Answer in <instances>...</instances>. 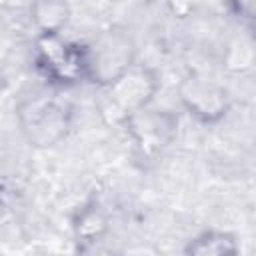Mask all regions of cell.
Instances as JSON below:
<instances>
[{
  "label": "cell",
  "mask_w": 256,
  "mask_h": 256,
  "mask_svg": "<svg viewBox=\"0 0 256 256\" xmlns=\"http://www.w3.org/2000/svg\"><path fill=\"white\" fill-rule=\"evenodd\" d=\"M240 252L238 238L224 230H204L184 246L188 256H234Z\"/></svg>",
  "instance_id": "9"
},
{
  "label": "cell",
  "mask_w": 256,
  "mask_h": 256,
  "mask_svg": "<svg viewBox=\"0 0 256 256\" xmlns=\"http://www.w3.org/2000/svg\"><path fill=\"white\" fill-rule=\"evenodd\" d=\"M120 128L128 134L136 152L142 158L160 156L178 136V116L152 104L134 112Z\"/></svg>",
  "instance_id": "5"
},
{
  "label": "cell",
  "mask_w": 256,
  "mask_h": 256,
  "mask_svg": "<svg viewBox=\"0 0 256 256\" xmlns=\"http://www.w3.org/2000/svg\"><path fill=\"white\" fill-rule=\"evenodd\" d=\"M16 118L22 136L34 148H52L60 144L74 120L72 106L54 94H32L26 96L18 108Z\"/></svg>",
  "instance_id": "2"
},
{
  "label": "cell",
  "mask_w": 256,
  "mask_h": 256,
  "mask_svg": "<svg viewBox=\"0 0 256 256\" xmlns=\"http://www.w3.org/2000/svg\"><path fill=\"white\" fill-rule=\"evenodd\" d=\"M88 54V82L98 88L112 82L136 64V44L122 30H104L90 44Z\"/></svg>",
  "instance_id": "4"
},
{
  "label": "cell",
  "mask_w": 256,
  "mask_h": 256,
  "mask_svg": "<svg viewBox=\"0 0 256 256\" xmlns=\"http://www.w3.org/2000/svg\"><path fill=\"white\" fill-rule=\"evenodd\" d=\"M180 106L200 124H218L230 112L232 100L228 90L202 74H188L178 84Z\"/></svg>",
  "instance_id": "6"
},
{
  "label": "cell",
  "mask_w": 256,
  "mask_h": 256,
  "mask_svg": "<svg viewBox=\"0 0 256 256\" xmlns=\"http://www.w3.org/2000/svg\"><path fill=\"white\" fill-rule=\"evenodd\" d=\"M34 66L52 88H72L88 80L86 44L60 34H38L34 40Z\"/></svg>",
  "instance_id": "3"
},
{
  "label": "cell",
  "mask_w": 256,
  "mask_h": 256,
  "mask_svg": "<svg viewBox=\"0 0 256 256\" xmlns=\"http://www.w3.org/2000/svg\"><path fill=\"white\" fill-rule=\"evenodd\" d=\"M228 12L236 16L248 30L252 28L254 22V0H224Z\"/></svg>",
  "instance_id": "10"
},
{
  "label": "cell",
  "mask_w": 256,
  "mask_h": 256,
  "mask_svg": "<svg viewBox=\"0 0 256 256\" xmlns=\"http://www.w3.org/2000/svg\"><path fill=\"white\" fill-rule=\"evenodd\" d=\"M70 226H72V236H74V242L78 244V250H86L108 234L110 218L98 200H88L74 210Z\"/></svg>",
  "instance_id": "7"
},
{
  "label": "cell",
  "mask_w": 256,
  "mask_h": 256,
  "mask_svg": "<svg viewBox=\"0 0 256 256\" xmlns=\"http://www.w3.org/2000/svg\"><path fill=\"white\" fill-rule=\"evenodd\" d=\"M160 90L156 70L144 64L130 66L112 82L100 86L96 108L108 126H122L134 112L152 104Z\"/></svg>",
  "instance_id": "1"
},
{
  "label": "cell",
  "mask_w": 256,
  "mask_h": 256,
  "mask_svg": "<svg viewBox=\"0 0 256 256\" xmlns=\"http://www.w3.org/2000/svg\"><path fill=\"white\" fill-rule=\"evenodd\" d=\"M28 14L38 34H60L70 22L72 10L68 0H32Z\"/></svg>",
  "instance_id": "8"
},
{
  "label": "cell",
  "mask_w": 256,
  "mask_h": 256,
  "mask_svg": "<svg viewBox=\"0 0 256 256\" xmlns=\"http://www.w3.org/2000/svg\"><path fill=\"white\" fill-rule=\"evenodd\" d=\"M166 6L176 18H188L194 14L198 0H166Z\"/></svg>",
  "instance_id": "11"
}]
</instances>
